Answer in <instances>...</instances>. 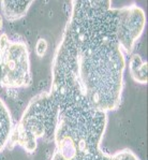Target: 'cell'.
Returning a JSON list of instances; mask_svg holds the SVG:
<instances>
[{
  "mask_svg": "<svg viewBox=\"0 0 148 160\" xmlns=\"http://www.w3.org/2000/svg\"><path fill=\"white\" fill-rule=\"evenodd\" d=\"M117 8L110 0H73L56 51L69 62L92 107L119 108L126 55L116 38Z\"/></svg>",
  "mask_w": 148,
  "mask_h": 160,
  "instance_id": "cell-1",
  "label": "cell"
},
{
  "mask_svg": "<svg viewBox=\"0 0 148 160\" xmlns=\"http://www.w3.org/2000/svg\"><path fill=\"white\" fill-rule=\"evenodd\" d=\"M48 92L57 107L54 143H72L78 152L100 149L107 125V113L92 107L83 92L72 67L56 52Z\"/></svg>",
  "mask_w": 148,
  "mask_h": 160,
  "instance_id": "cell-2",
  "label": "cell"
},
{
  "mask_svg": "<svg viewBox=\"0 0 148 160\" xmlns=\"http://www.w3.org/2000/svg\"><path fill=\"white\" fill-rule=\"evenodd\" d=\"M56 124L57 107L53 98L48 92L38 93L29 101L18 124L13 127L8 148L13 149L18 145L28 154H33L39 139L53 141Z\"/></svg>",
  "mask_w": 148,
  "mask_h": 160,
  "instance_id": "cell-3",
  "label": "cell"
},
{
  "mask_svg": "<svg viewBox=\"0 0 148 160\" xmlns=\"http://www.w3.org/2000/svg\"><path fill=\"white\" fill-rule=\"evenodd\" d=\"M1 81L0 87L18 89L31 84L28 46L23 41H11L7 33L0 34Z\"/></svg>",
  "mask_w": 148,
  "mask_h": 160,
  "instance_id": "cell-4",
  "label": "cell"
},
{
  "mask_svg": "<svg viewBox=\"0 0 148 160\" xmlns=\"http://www.w3.org/2000/svg\"><path fill=\"white\" fill-rule=\"evenodd\" d=\"M146 14L136 4L117 8L116 38L125 55H131L135 43L144 32Z\"/></svg>",
  "mask_w": 148,
  "mask_h": 160,
  "instance_id": "cell-5",
  "label": "cell"
},
{
  "mask_svg": "<svg viewBox=\"0 0 148 160\" xmlns=\"http://www.w3.org/2000/svg\"><path fill=\"white\" fill-rule=\"evenodd\" d=\"M32 3V0H2L0 2L2 14L9 22H15L24 17Z\"/></svg>",
  "mask_w": 148,
  "mask_h": 160,
  "instance_id": "cell-6",
  "label": "cell"
},
{
  "mask_svg": "<svg viewBox=\"0 0 148 160\" xmlns=\"http://www.w3.org/2000/svg\"><path fill=\"white\" fill-rule=\"evenodd\" d=\"M13 127L10 111L0 98V152L8 147Z\"/></svg>",
  "mask_w": 148,
  "mask_h": 160,
  "instance_id": "cell-7",
  "label": "cell"
},
{
  "mask_svg": "<svg viewBox=\"0 0 148 160\" xmlns=\"http://www.w3.org/2000/svg\"><path fill=\"white\" fill-rule=\"evenodd\" d=\"M129 70L131 78L134 80V82L139 84L145 85L148 81V63L147 61H144L139 54H133L130 57L129 61Z\"/></svg>",
  "mask_w": 148,
  "mask_h": 160,
  "instance_id": "cell-8",
  "label": "cell"
},
{
  "mask_svg": "<svg viewBox=\"0 0 148 160\" xmlns=\"http://www.w3.org/2000/svg\"><path fill=\"white\" fill-rule=\"evenodd\" d=\"M51 160H111V155L104 152L100 148L97 149V151L77 152L72 158L65 159L60 155H58L56 152H54L53 157H52Z\"/></svg>",
  "mask_w": 148,
  "mask_h": 160,
  "instance_id": "cell-9",
  "label": "cell"
},
{
  "mask_svg": "<svg viewBox=\"0 0 148 160\" xmlns=\"http://www.w3.org/2000/svg\"><path fill=\"white\" fill-rule=\"evenodd\" d=\"M111 160H140V158L132 151L126 148L111 155Z\"/></svg>",
  "mask_w": 148,
  "mask_h": 160,
  "instance_id": "cell-10",
  "label": "cell"
},
{
  "mask_svg": "<svg viewBox=\"0 0 148 160\" xmlns=\"http://www.w3.org/2000/svg\"><path fill=\"white\" fill-rule=\"evenodd\" d=\"M47 48H48V43L45 39L43 38H40L36 43V54L38 57H44L47 52Z\"/></svg>",
  "mask_w": 148,
  "mask_h": 160,
  "instance_id": "cell-11",
  "label": "cell"
},
{
  "mask_svg": "<svg viewBox=\"0 0 148 160\" xmlns=\"http://www.w3.org/2000/svg\"><path fill=\"white\" fill-rule=\"evenodd\" d=\"M2 27H3V19H2V16L0 15V30L2 29Z\"/></svg>",
  "mask_w": 148,
  "mask_h": 160,
  "instance_id": "cell-12",
  "label": "cell"
},
{
  "mask_svg": "<svg viewBox=\"0 0 148 160\" xmlns=\"http://www.w3.org/2000/svg\"><path fill=\"white\" fill-rule=\"evenodd\" d=\"M0 62H1V54H0ZM0 81H1V65H0Z\"/></svg>",
  "mask_w": 148,
  "mask_h": 160,
  "instance_id": "cell-13",
  "label": "cell"
}]
</instances>
